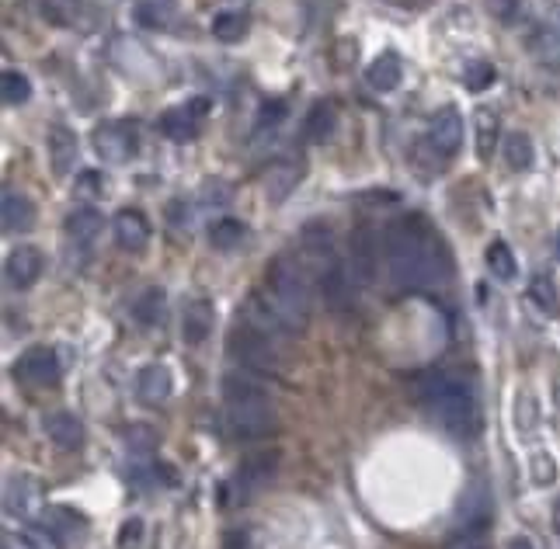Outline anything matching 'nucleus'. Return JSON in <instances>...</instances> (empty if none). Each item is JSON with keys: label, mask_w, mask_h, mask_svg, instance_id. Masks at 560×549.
I'll return each mask as SVG.
<instances>
[{"label": "nucleus", "mask_w": 560, "mask_h": 549, "mask_svg": "<svg viewBox=\"0 0 560 549\" xmlns=\"http://www.w3.org/2000/svg\"><path fill=\"white\" fill-rule=\"evenodd\" d=\"M387 265L400 289H435L446 282L449 261L432 226L418 216H407L387 233Z\"/></svg>", "instance_id": "nucleus-1"}, {"label": "nucleus", "mask_w": 560, "mask_h": 549, "mask_svg": "<svg viewBox=\"0 0 560 549\" xmlns=\"http://www.w3.org/2000/svg\"><path fill=\"white\" fill-rule=\"evenodd\" d=\"M223 424L240 442H261V438L275 435L279 414L258 376L234 372L223 379Z\"/></svg>", "instance_id": "nucleus-2"}, {"label": "nucleus", "mask_w": 560, "mask_h": 549, "mask_svg": "<svg viewBox=\"0 0 560 549\" xmlns=\"http://www.w3.org/2000/svg\"><path fill=\"white\" fill-rule=\"evenodd\" d=\"M418 393L449 435L474 438L480 431L477 393L467 376H456V372H428V376L421 379Z\"/></svg>", "instance_id": "nucleus-3"}, {"label": "nucleus", "mask_w": 560, "mask_h": 549, "mask_svg": "<svg viewBox=\"0 0 560 549\" xmlns=\"http://www.w3.org/2000/svg\"><path fill=\"white\" fill-rule=\"evenodd\" d=\"M227 351L234 355V362L251 376H275L279 372V348H275L272 334L258 331L251 324H240L234 334H230Z\"/></svg>", "instance_id": "nucleus-4"}, {"label": "nucleus", "mask_w": 560, "mask_h": 549, "mask_svg": "<svg viewBox=\"0 0 560 549\" xmlns=\"http://www.w3.org/2000/svg\"><path fill=\"white\" fill-rule=\"evenodd\" d=\"M317 275H320V296H324L327 310H331V313H348V310H352V299H355L352 275H348V268L341 265L338 254H334V258H327L324 265L317 268Z\"/></svg>", "instance_id": "nucleus-5"}, {"label": "nucleus", "mask_w": 560, "mask_h": 549, "mask_svg": "<svg viewBox=\"0 0 560 549\" xmlns=\"http://www.w3.org/2000/svg\"><path fill=\"white\" fill-rule=\"evenodd\" d=\"M60 372V358H56L53 348H28L14 362V376L28 386H56L60 383Z\"/></svg>", "instance_id": "nucleus-6"}, {"label": "nucleus", "mask_w": 560, "mask_h": 549, "mask_svg": "<svg viewBox=\"0 0 560 549\" xmlns=\"http://www.w3.org/2000/svg\"><path fill=\"white\" fill-rule=\"evenodd\" d=\"M428 146H432L439 157H456L463 146V119L453 105L439 108L432 115V126H428Z\"/></svg>", "instance_id": "nucleus-7"}, {"label": "nucleus", "mask_w": 560, "mask_h": 549, "mask_svg": "<svg viewBox=\"0 0 560 549\" xmlns=\"http://www.w3.org/2000/svg\"><path fill=\"white\" fill-rule=\"evenodd\" d=\"M42 275V251L39 247H14L4 261V282L11 289H32Z\"/></svg>", "instance_id": "nucleus-8"}, {"label": "nucleus", "mask_w": 560, "mask_h": 549, "mask_svg": "<svg viewBox=\"0 0 560 549\" xmlns=\"http://www.w3.org/2000/svg\"><path fill=\"white\" fill-rule=\"evenodd\" d=\"M206 112H209V101L192 98L188 105L171 108V112L160 115V133H164L167 139H192L195 133H199V122Z\"/></svg>", "instance_id": "nucleus-9"}, {"label": "nucleus", "mask_w": 560, "mask_h": 549, "mask_svg": "<svg viewBox=\"0 0 560 549\" xmlns=\"http://www.w3.org/2000/svg\"><path fill=\"white\" fill-rule=\"evenodd\" d=\"M112 233H115V244L122 251H143L150 244V219L143 216L140 209H119L112 219Z\"/></svg>", "instance_id": "nucleus-10"}, {"label": "nucleus", "mask_w": 560, "mask_h": 549, "mask_svg": "<svg viewBox=\"0 0 560 549\" xmlns=\"http://www.w3.org/2000/svg\"><path fill=\"white\" fill-rule=\"evenodd\" d=\"M4 508H7V515H14V518L35 515V511L42 508V487H39V480L25 477V473H18V477L7 480V487H4Z\"/></svg>", "instance_id": "nucleus-11"}, {"label": "nucleus", "mask_w": 560, "mask_h": 549, "mask_svg": "<svg viewBox=\"0 0 560 549\" xmlns=\"http://www.w3.org/2000/svg\"><path fill=\"white\" fill-rule=\"evenodd\" d=\"M94 146H98V153L105 160L122 164V160H129L136 153V133H133V126H129V122H108V126L98 129Z\"/></svg>", "instance_id": "nucleus-12"}, {"label": "nucleus", "mask_w": 560, "mask_h": 549, "mask_svg": "<svg viewBox=\"0 0 560 549\" xmlns=\"http://www.w3.org/2000/svg\"><path fill=\"white\" fill-rule=\"evenodd\" d=\"M171 390H174V379H171V372H167V365H147V369H140V376H136V397L147 407L167 404Z\"/></svg>", "instance_id": "nucleus-13"}, {"label": "nucleus", "mask_w": 560, "mask_h": 549, "mask_svg": "<svg viewBox=\"0 0 560 549\" xmlns=\"http://www.w3.org/2000/svg\"><path fill=\"white\" fill-rule=\"evenodd\" d=\"M213 324H216L213 303H209V299H195V303L185 310V317H181V338L195 348V344H202L209 334H213Z\"/></svg>", "instance_id": "nucleus-14"}, {"label": "nucleus", "mask_w": 560, "mask_h": 549, "mask_svg": "<svg viewBox=\"0 0 560 549\" xmlns=\"http://www.w3.org/2000/svg\"><path fill=\"white\" fill-rule=\"evenodd\" d=\"M49 164H53L56 178H63V174L74 171V164H77V136H74V129H67V126L49 129Z\"/></svg>", "instance_id": "nucleus-15"}, {"label": "nucleus", "mask_w": 560, "mask_h": 549, "mask_svg": "<svg viewBox=\"0 0 560 549\" xmlns=\"http://www.w3.org/2000/svg\"><path fill=\"white\" fill-rule=\"evenodd\" d=\"M275 466H279L275 452H258V456H247L244 463H240V470H237V487L244 490V494L261 490L268 480L275 477Z\"/></svg>", "instance_id": "nucleus-16"}, {"label": "nucleus", "mask_w": 560, "mask_h": 549, "mask_svg": "<svg viewBox=\"0 0 560 549\" xmlns=\"http://www.w3.org/2000/svg\"><path fill=\"white\" fill-rule=\"evenodd\" d=\"M352 261H355V272H359L362 282H373V275H376V233H373V226L359 223L352 230Z\"/></svg>", "instance_id": "nucleus-17"}, {"label": "nucleus", "mask_w": 560, "mask_h": 549, "mask_svg": "<svg viewBox=\"0 0 560 549\" xmlns=\"http://www.w3.org/2000/svg\"><path fill=\"white\" fill-rule=\"evenodd\" d=\"M366 80H369V87H373V91H380V94L397 91L400 80H404V67H400V56H397V53H380L373 63H369Z\"/></svg>", "instance_id": "nucleus-18"}, {"label": "nucleus", "mask_w": 560, "mask_h": 549, "mask_svg": "<svg viewBox=\"0 0 560 549\" xmlns=\"http://www.w3.org/2000/svg\"><path fill=\"white\" fill-rule=\"evenodd\" d=\"M46 435L53 438V445H60V449H80V445H84V424H80L74 414L56 411L46 417Z\"/></svg>", "instance_id": "nucleus-19"}, {"label": "nucleus", "mask_w": 560, "mask_h": 549, "mask_svg": "<svg viewBox=\"0 0 560 549\" xmlns=\"http://www.w3.org/2000/svg\"><path fill=\"white\" fill-rule=\"evenodd\" d=\"M67 237H70V244H77V247H91L94 244V237H98V230H101V212L98 209H91V206H84V209H77V212H70L67 216Z\"/></svg>", "instance_id": "nucleus-20"}, {"label": "nucleus", "mask_w": 560, "mask_h": 549, "mask_svg": "<svg viewBox=\"0 0 560 549\" xmlns=\"http://www.w3.org/2000/svg\"><path fill=\"white\" fill-rule=\"evenodd\" d=\"M35 209L32 202L25 199V195L18 192H4V199H0V226H4L7 233H21L28 230V223H32Z\"/></svg>", "instance_id": "nucleus-21"}, {"label": "nucleus", "mask_w": 560, "mask_h": 549, "mask_svg": "<svg viewBox=\"0 0 560 549\" xmlns=\"http://www.w3.org/2000/svg\"><path fill=\"white\" fill-rule=\"evenodd\" d=\"M206 237H209V244H213L216 251H234V247L240 244V240L247 237V226L240 223V219L223 216V219H216V223L209 226Z\"/></svg>", "instance_id": "nucleus-22"}, {"label": "nucleus", "mask_w": 560, "mask_h": 549, "mask_svg": "<svg viewBox=\"0 0 560 549\" xmlns=\"http://www.w3.org/2000/svg\"><path fill=\"white\" fill-rule=\"evenodd\" d=\"M334 126H338V112H334V105L331 101H317L307 115V139L324 143V139L334 133Z\"/></svg>", "instance_id": "nucleus-23"}, {"label": "nucleus", "mask_w": 560, "mask_h": 549, "mask_svg": "<svg viewBox=\"0 0 560 549\" xmlns=\"http://www.w3.org/2000/svg\"><path fill=\"white\" fill-rule=\"evenodd\" d=\"M164 306H167L164 292H160V289H147V292H143V296L133 303V317H136V324H143V327H157L160 320H164Z\"/></svg>", "instance_id": "nucleus-24"}, {"label": "nucleus", "mask_w": 560, "mask_h": 549, "mask_svg": "<svg viewBox=\"0 0 560 549\" xmlns=\"http://www.w3.org/2000/svg\"><path fill=\"white\" fill-rule=\"evenodd\" d=\"M505 164L512 171H529L533 167V139L526 133H508L505 136Z\"/></svg>", "instance_id": "nucleus-25"}, {"label": "nucleus", "mask_w": 560, "mask_h": 549, "mask_svg": "<svg viewBox=\"0 0 560 549\" xmlns=\"http://www.w3.org/2000/svg\"><path fill=\"white\" fill-rule=\"evenodd\" d=\"M487 268H491V275L501 278V282H512V278L519 275V265H515L512 247L501 244V240H494V244L487 247Z\"/></svg>", "instance_id": "nucleus-26"}, {"label": "nucleus", "mask_w": 560, "mask_h": 549, "mask_svg": "<svg viewBox=\"0 0 560 549\" xmlns=\"http://www.w3.org/2000/svg\"><path fill=\"white\" fill-rule=\"evenodd\" d=\"M213 35L220 42H240L247 35V14L240 11H223L213 21Z\"/></svg>", "instance_id": "nucleus-27"}, {"label": "nucleus", "mask_w": 560, "mask_h": 549, "mask_svg": "<svg viewBox=\"0 0 560 549\" xmlns=\"http://www.w3.org/2000/svg\"><path fill=\"white\" fill-rule=\"evenodd\" d=\"M0 98H4L7 105H25V101L32 98V84H28L25 73L7 70L4 80H0Z\"/></svg>", "instance_id": "nucleus-28"}, {"label": "nucleus", "mask_w": 560, "mask_h": 549, "mask_svg": "<svg viewBox=\"0 0 560 549\" xmlns=\"http://www.w3.org/2000/svg\"><path fill=\"white\" fill-rule=\"evenodd\" d=\"M494 139H498V119H494V112H480L477 115V157L480 160L491 157Z\"/></svg>", "instance_id": "nucleus-29"}, {"label": "nucleus", "mask_w": 560, "mask_h": 549, "mask_svg": "<svg viewBox=\"0 0 560 549\" xmlns=\"http://www.w3.org/2000/svg\"><path fill=\"white\" fill-rule=\"evenodd\" d=\"M529 299H533L547 317H554L557 313V292H554V282H550L547 275L533 278V285H529Z\"/></svg>", "instance_id": "nucleus-30"}, {"label": "nucleus", "mask_w": 560, "mask_h": 549, "mask_svg": "<svg viewBox=\"0 0 560 549\" xmlns=\"http://www.w3.org/2000/svg\"><path fill=\"white\" fill-rule=\"evenodd\" d=\"M463 84H467V91H487V87L494 84V67L491 63H484V60H477V63H470L467 73H463Z\"/></svg>", "instance_id": "nucleus-31"}, {"label": "nucleus", "mask_w": 560, "mask_h": 549, "mask_svg": "<svg viewBox=\"0 0 560 549\" xmlns=\"http://www.w3.org/2000/svg\"><path fill=\"white\" fill-rule=\"evenodd\" d=\"M21 543H25V549H60V536L49 529H25L21 532Z\"/></svg>", "instance_id": "nucleus-32"}, {"label": "nucleus", "mask_w": 560, "mask_h": 549, "mask_svg": "<svg viewBox=\"0 0 560 549\" xmlns=\"http://www.w3.org/2000/svg\"><path fill=\"white\" fill-rule=\"evenodd\" d=\"M282 119H286V101L272 98V101H265V105L258 108V129H275Z\"/></svg>", "instance_id": "nucleus-33"}, {"label": "nucleus", "mask_w": 560, "mask_h": 549, "mask_svg": "<svg viewBox=\"0 0 560 549\" xmlns=\"http://www.w3.org/2000/svg\"><path fill=\"white\" fill-rule=\"evenodd\" d=\"M140 539H143V522L140 518H129L119 532V549H136L140 546Z\"/></svg>", "instance_id": "nucleus-34"}, {"label": "nucleus", "mask_w": 560, "mask_h": 549, "mask_svg": "<svg viewBox=\"0 0 560 549\" xmlns=\"http://www.w3.org/2000/svg\"><path fill=\"white\" fill-rule=\"evenodd\" d=\"M533 477L536 483H554V463H550V456L533 459Z\"/></svg>", "instance_id": "nucleus-35"}, {"label": "nucleus", "mask_w": 560, "mask_h": 549, "mask_svg": "<svg viewBox=\"0 0 560 549\" xmlns=\"http://www.w3.org/2000/svg\"><path fill=\"white\" fill-rule=\"evenodd\" d=\"M533 417H536L533 400H529L526 393H522V397H519V428H522V431H529V428H533Z\"/></svg>", "instance_id": "nucleus-36"}, {"label": "nucleus", "mask_w": 560, "mask_h": 549, "mask_svg": "<svg viewBox=\"0 0 560 549\" xmlns=\"http://www.w3.org/2000/svg\"><path fill=\"white\" fill-rule=\"evenodd\" d=\"M77 192H80V195H87V192H98V174H94V171H84V174H80V181H77Z\"/></svg>", "instance_id": "nucleus-37"}, {"label": "nucleus", "mask_w": 560, "mask_h": 549, "mask_svg": "<svg viewBox=\"0 0 560 549\" xmlns=\"http://www.w3.org/2000/svg\"><path fill=\"white\" fill-rule=\"evenodd\" d=\"M449 549H484V543H480V536H474V532H467V536H460Z\"/></svg>", "instance_id": "nucleus-38"}, {"label": "nucleus", "mask_w": 560, "mask_h": 549, "mask_svg": "<svg viewBox=\"0 0 560 549\" xmlns=\"http://www.w3.org/2000/svg\"><path fill=\"white\" fill-rule=\"evenodd\" d=\"M508 549H536V546L529 543V539H522V536H519V539H512V543H508Z\"/></svg>", "instance_id": "nucleus-39"}, {"label": "nucleus", "mask_w": 560, "mask_h": 549, "mask_svg": "<svg viewBox=\"0 0 560 549\" xmlns=\"http://www.w3.org/2000/svg\"><path fill=\"white\" fill-rule=\"evenodd\" d=\"M554 532H557V536H560V501L554 504Z\"/></svg>", "instance_id": "nucleus-40"}, {"label": "nucleus", "mask_w": 560, "mask_h": 549, "mask_svg": "<svg viewBox=\"0 0 560 549\" xmlns=\"http://www.w3.org/2000/svg\"><path fill=\"white\" fill-rule=\"evenodd\" d=\"M557 258H560V233H557Z\"/></svg>", "instance_id": "nucleus-41"}, {"label": "nucleus", "mask_w": 560, "mask_h": 549, "mask_svg": "<svg viewBox=\"0 0 560 549\" xmlns=\"http://www.w3.org/2000/svg\"><path fill=\"white\" fill-rule=\"evenodd\" d=\"M557 35H560V18H557Z\"/></svg>", "instance_id": "nucleus-42"}]
</instances>
